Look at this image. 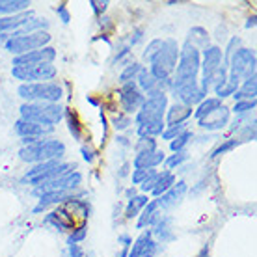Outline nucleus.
<instances>
[{
  "label": "nucleus",
  "mask_w": 257,
  "mask_h": 257,
  "mask_svg": "<svg viewBox=\"0 0 257 257\" xmlns=\"http://www.w3.org/2000/svg\"><path fill=\"white\" fill-rule=\"evenodd\" d=\"M65 155L64 142L60 140H38L30 146H23L19 157L28 164H41V162L58 161Z\"/></svg>",
  "instance_id": "f257e3e1"
},
{
  "label": "nucleus",
  "mask_w": 257,
  "mask_h": 257,
  "mask_svg": "<svg viewBox=\"0 0 257 257\" xmlns=\"http://www.w3.org/2000/svg\"><path fill=\"white\" fill-rule=\"evenodd\" d=\"M255 52L250 49H237L227 62V84L238 90L240 80L255 77Z\"/></svg>",
  "instance_id": "f03ea898"
},
{
  "label": "nucleus",
  "mask_w": 257,
  "mask_h": 257,
  "mask_svg": "<svg viewBox=\"0 0 257 257\" xmlns=\"http://www.w3.org/2000/svg\"><path fill=\"white\" fill-rule=\"evenodd\" d=\"M177 58H179V45H177V41L174 38L162 39L161 51L149 60V64H151L149 73L157 80H168L170 75L175 71Z\"/></svg>",
  "instance_id": "7ed1b4c3"
},
{
  "label": "nucleus",
  "mask_w": 257,
  "mask_h": 257,
  "mask_svg": "<svg viewBox=\"0 0 257 257\" xmlns=\"http://www.w3.org/2000/svg\"><path fill=\"white\" fill-rule=\"evenodd\" d=\"M199 65H201L199 51L194 45H190L188 41H185V45L179 49V62L175 65V77L172 80V86L198 80Z\"/></svg>",
  "instance_id": "20e7f679"
},
{
  "label": "nucleus",
  "mask_w": 257,
  "mask_h": 257,
  "mask_svg": "<svg viewBox=\"0 0 257 257\" xmlns=\"http://www.w3.org/2000/svg\"><path fill=\"white\" fill-rule=\"evenodd\" d=\"M64 110L58 103H25L21 106V119L54 127L64 117Z\"/></svg>",
  "instance_id": "39448f33"
},
{
  "label": "nucleus",
  "mask_w": 257,
  "mask_h": 257,
  "mask_svg": "<svg viewBox=\"0 0 257 257\" xmlns=\"http://www.w3.org/2000/svg\"><path fill=\"white\" fill-rule=\"evenodd\" d=\"M17 93L28 103H58L64 90L56 82H34L21 84Z\"/></svg>",
  "instance_id": "423d86ee"
},
{
  "label": "nucleus",
  "mask_w": 257,
  "mask_h": 257,
  "mask_svg": "<svg viewBox=\"0 0 257 257\" xmlns=\"http://www.w3.org/2000/svg\"><path fill=\"white\" fill-rule=\"evenodd\" d=\"M73 170H75V164H69V162H60V161L41 162V164H36L32 170L26 172L25 181H28L30 185L39 187L43 183H49V181L56 179V177L69 174Z\"/></svg>",
  "instance_id": "0eeeda50"
},
{
  "label": "nucleus",
  "mask_w": 257,
  "mask_h": 257,
  "mask_svg": "<svg viewBox=\"0 0 257 257\" xmlns=\"http://www.w3.org/2000/svg\"><path fill=\"white\" fill-rule=\"evenodd\" d=\"M49 41H51V34L41 30V32H34L28 34V36H19V38L8 39L4 47H6L8 52H12L15 56H21V54H26V52L43 49V47H47Z\"/></svg>",
  "instance_id": "6e6552de"
},
{
  "label": "nucleus",
  "mask_w": 257,
  "mask_h": 257,
  "mask_svg": "<svg viewBox=\"0 0 257 257\" xmlns=\"http://www.w3.org/2000/svg\"><path fill=\"white\" fill-rule=\"evenodd\" d=\"M220 65H222V49L216 45H209L203 49V62L199 65V69L203 71V77H201V84L199 88L203 93H209V90L212 88L214 77L218 73Z\"/></svg>",
  "instance_id": "1a4fd4ad"
},
{
  "label": "nucleus",
  "mask_w": 257,
  "mask_h": 257,
  "mask_svg": "<svg viewBox=\"0 0 257 257\" xmlns=\"http://www.w3.org/2000/svg\"><path fill=\"white\" fill-rule=\"evenodd\" d=\"M12 75L17 80H23L25 84L47 82L56 77V67L52 64H38V65H17L12 69Z\"/></svg>",
  "instance_id": "9d476101"
},
{
  "label": "nucleus",
  "mask_w": 257,
  "mask_h": 257,
  "mask_svg": "<svg viewBox=\"0 0 257 257\" xmlns=\"http://www.w3.org/2000/svg\"><path fill=\"white\" fill-rule=\"evenodd\" d=\"M168 106V97L166 93L157 97H148L140 110L136 112V125L148 121H157V119H164V110Z\"/></svg>",
  "instance_id": "9b49d317"
},
{
  "label": "nucleus",
  "mask_w": 257,
  "mask_h": 257,
  "mask_svg": "<svg viewBox=\"0 0 257 257\" xmlns=\"http://www.w3.org/2000/svg\"><path fill=\"white\" fill-rule=\"evenodd\" d=\"M80 183H82V175L78 174V172H69V174L62 175V177H56V179L49 181V183H43V185L36 187L34 192L38 194V196L52 192H73Z\"/></svg>",
  "instance_id": "f8f14e48"
},
{
  "label": "nucleus",
  "mask_w": 257,
  "mask_h": 257,
  "mask_svg": "<svg viewBox=\"0 0 257 257\" xmlns=\"http://www.w3.org/2000/svg\"><path fill=\"white\" fill-rule=\"evenodd\" d=\"M172 91H174V97L177 99V103L185 104V106H198L203 99H205V93L201 91L198 80H192V82H185L179 84V86H172Z\"/></svg>",
  "instance_id": "ddd939ff"
},
{
  "label": "nucleus",
  "mask_w": 257,
  "mask_h": 257,
  "mask_svg": "<svg viewBox=\"0 0 257 257\" xmlns=\"http://www.w3.org/2000/svg\"><path fill=\"white\" fill-rule=\"evenodd\" d=\"M119 95H121L119 101H121V106H123V114H127V116L128 114H136L140 110L142 104H144V101H146V95L138 90L135 80L123 84L121 90H119Z\"/></svg>",
  "instance_id": "4468645a"
},
{
  "label": "nucleus",
  "mask_w": 257,
  "mask_h": 257,
  "mask_svg": "<svg viewBox=\"0 0 257 257\" xmlns=\"http://www.w3.org/2000/svg\"><path fill=\"white\" fill-rule=\"evenodd\" d=\"M56 58V51L52 47H43L38 51L26 52L21 56L13 58V67L17 65H38V64H52V60Z\"/></svg>",
  "instance_id": "2eb2a0df"
},
{
  "label": "nucleus",
  "mask_w": 257,
  "mask_h": 257,
  "mask_svg": "<svg viewBox=\"0 0 257 257\" xmlns=\"http://www.w3.org/2000/svg\"><path fill=\"white\" fill-rule=\"evenodd\" d=\"M54 127H49V125H39V123L32 121H25V119H19L15 123V133L21 136V138H41L45 135H51Z\"/></svg>",
  "instance_id": "dca6fc26"
},
{
  "label": "nucleus",
  "mask_w": 257,
  "mask_h": 257,
  "mask_svg": "<svg viewBox=\"0 0 257 257\" xmlns=\"http://www.w3.org/2000/svg\"><path fill=\"white\" fill-rule=\"evenodd\" d=\"M187 183L185 181H179V183H175L174 187L170 188L166 194H162L159 199H155L157 201V205H159V209H170V207L177 205L181 199H183V196L187 194Z\"/></svg>",
  "instance_id": "f3484780"
},
{
  "label": "nucleus",
  "mask_w": 257,
  "mask_h": 257,
  "mask_svg": "<svg viewBox=\"0 0 257 257\" xmlns=\"http://www.w3.org/2000/svg\"><path fill=\"white\" fill-rule=\"evenodd\" d=\"M227 121H229V108L227 106H220L212 114L205 116L203 119H199V127L207 128V131H218V128H224L227 125Z\"/></svg>",
  "instance_id": "a211bd4d"
},
{
  "label": "nucleus",
  "mask_w": 257,
  "mask_h": 257,
  "mask_svg": "<svg viewBox=\"0 0 257 257\" xmlns=\"http://www.w3.org/2000/svg\"><path fill=\"white\" fill-rule=\"evenodd\" d=\"M155 242L151 231H144L140 237L136 238V242L133 244V248L128 250L127 257H153L155 251Z\"/></svg>",
  "instance_id": "6ab92c4d"
},
{
  "label": "nucleus",
  "mask_w": 257,
  "mask_h": 257,
  "mask_svg": "<svg viewBox=\"0 0 257 257\" xmlns=\"http://www.w3.org/2000/svg\"><path fill=\"white\" fill-rule=\"evenodd\" d=\"M164 159H166L164 153L159 151V149H155V151H148V153L136 155L133 166H135L136 170H155L161 162H164Z\"/></svg>",
  "instance_id": "aec40b11"
},
{
  "label": "nucleus",
  "mask_w": 257,
  "mask_h": 257,
  "mask_svg": "<svg viewBox=\"0 0 257 257\" xmlns=\"http://www.w3.org/2000/svg\"><path fill=\"white\" fill-rule=\"evenodd\" d=\"M34 17V12H23V13H17V15H8V17H0V32H6V30H19L21 26L28 23V21Z\"/></svg>",
  "instance_id": "412c9836"
},
{
  "label": "nucleus",
  "mask_w": 257,
  "mask_h": 257,
  "mask_svg": "<svg viewBox=\"0 0 257 257\" xmlns=\"http://www.w3.org/2000/svg\"><path fill=\"white\" fill-rule=\"evenodd\" d=\"M45 222L52 224L54 227H58V229H73V225H75L73 216H71L69 212H67V209H64V207H60L56 211L49 212Z\"/></svg>",
  "instance_id": "4be33fe9"
},
{
  "label": "nucleus",
  "mask_w": 257,
  "mask_h": 257,
  "mask_svg": "<svg viewBox=\"0 0 257 257\" xmlns=\"http://www.w3.org/2000/svg\"><path fill=\"white\" fill-rule=\"evenodd\" d=\"M190 116H192V108H190V106H185V104H181V103L172 104V106L168 108V114H166L168 127L177 125V123H187V119ZM166 123H164V125H166Z\"/></svg>",
  "instance_id": "5701e85b"
},
{
  "label": "nucleus",
  "mask_w": 257,
  "mask_h": 257,
  "mask_svg": "<svg viewBox=\"0 0 257 257\" xmlns=\"http://www.w3.org/2000/svg\"><path fill=\"white\" fill-rule=\"evenodd\" d=\"M162 214L159 212V205H157V201H149L148 205L144 207L140 211V214H138V229H142V227H146V225H153L159 222V218H161Z\"/></svg>",
  "instance_id": "b1692460"
},
{
  "label": "nucleus",
  "mask_w": 257,
  "mask_h": 257,
  "mask_svg": "<svg viewBox=\"0 0 257 257\" xmlns=\"http://www.w3.org/2000/svg\"><path fill=\"white\" fill-rule=\"evenodd\" d=\"M220 106H224V104H222V99H218V97H207V99H203V101L198 104V108L194 110V117L199 121V119H203L205 116L212 114L214 110H218Z\"/></svg>",
  "instance_id": "393cba45"
},
{
  "label": "nucleus",
  "mask_w": 257,
  "mask_h": 257,
  "mask_svg": "<svg viewBox=\"0 0 257 257\" xmlns=\"http://www.w3.org/2000/svg\"><path fill=\"white\" fill-rule=\"evenodd\" d=\"M255 95H257V80L255 77L248 78V80H244V84L238 88L235 93H233V97L238 101H255Z\"/></svg>",
  "instance_id": "a878e982"
},
{
  "label": "nucleus",
  "mask_w": 257,
  "mask_h": 257,
  "mask_svg": "<svg viewBox=\"0 0 257 257\" xmlns=\"http://www.w3.org/2000/svg\"><path fill=\"white\" fill-rule=\"evenodd\" d=\"M149 203V198L148 194H136L135 198L128 199L127 203V209H125V218H136L138 214H140V211L144 209V207Z\"/></svg>",
  "instance_id": "bb28decb"
},
{
  "label": "nucleus",
  "mask_w": 257,
  "mask_h": 257,
  "mask_svg": "<svg viewBox=\"0 0 257 257\" xmlns=\"http://www.w3.org/2000/svg\"><path fill=\"white\" fill-rule=\"evenodd\" d=\"M164 119H157V121H148L138 125V136L140 138H155L164 133Z\"/></svg>",
  "instance_id": "cd10ccee"
},
{
  "label": "nucleus",
  "mask_w": 257,
  "mask_h": 257,
  "mask_svg": "<svg viewBox=\"0 0 257 257\" xmlns=\"http://www.w3.org/2000/svg\"><path fill=\"white\" fill-rule=\"evenodd\" d=\"M30 2L28 0H0V13L4 15H17L28 10Z\"/></svg>",
  "instance_id": "c85d7f7f"
},
{
  "label": "nucleus",
  "mask_w": 257,
  "mask_h": 257,
  "mask_svg": "<svg viewBox=\"0 0 257 257\" xmlns=\"http://www.w3.org/2000/svg\"><path fill=\"white\" fill-rule=\"evenodd\" d=\"M175 185V177L172 172H162V174H159V179H157V185H155L153 188V196H157V198H161L162 194H166L170 188Z\"/></svg>",
  "instance_id": "c756f323"
},
{
  "label": "nucleus",
  "mask_w": 257,
  "mask_h": 257,
  "mask_svg": "<svg viewBox=\"0 0 257 257\" xmlns=\"http://www.w3.org/2000/svg\"><path fill=\"white\" fill-rule=\"evenodd\" d=\"M170 222H172L170 218H166V216H161V218H159V222L155 224V229L151 231V235H157V237L161 238L162 242H168V240H172V238H174V233H172Z\"/></svg>",
  "instance_id": "7c9ffc66"
},
{
  "label": "nucleus",
  "mask_w": 257,
  "mask_h": 257,
  "mask_svg": "<svg viewBox=\"0 0 257 257\" xmlns=\"http://www.w3.org/2000/svg\"><path fill=\"white\" fill-rule=\"evenodd\" d=\"M190 45H194L196 49L198 47H209V34H207L205 28H201V26H194L192 30L188 32V39H187Z\"/></svg>",
  "instance_id": "2f4dec72"
},
{
  "label": "nucleus",
  "mask_w": 257,
  "mask_h": 257,
  "mask_svg": "<svg viewBox=\"0 0 257 257\" xmlns=\"http://www.w3.org/2000/svg\"><path fill=\"white\" fill-rule=\"evenodd\" d=\"M64 116H65V119H67V127H69V133L73 135V138H75V140H80V136H82V125L78 123V116L69 108L64 110Z\"/></svg>",
  "instance_id": "473e14b6"
},
{
  "label": "nucleus",
  "mask_w": 257,
  "mask_h": 257,
  "mask_svg": "<svg viewBox=\"0 0 257 257\" xmlns=\"http://www.w3.org/2000/svg\"><path fill=\"white\" fill-rule=\"evenodd\" d=\"M190 140H192V133H190V131H185V133H181L177 138H174V140L170 142V149H172L174 153L185 151V148H187V144Z\"/></svg>",
  "instance_id": "72a5a7b5"
},
{
  "label": "nucleus",
  "mask_w": 257,
  "mask_h": 257,
  "mask_svg": "<svg viewBox=\"0 0 257 257\" xmlns=\"http://www.w3.org/2000/svg\"><path fill=\"white\" fill-rule=\"evenodd\" d=\"M142 65L140 64H131L125 67V71H123L121 75H119V82L127 84V82H133L136 77H138V73H140Z\"/></svg>",
  "instance_id": "f704fd0d"
},
{
  "label": "nucleus",
  "mask_w": 257,
  "mask_h": 257,
  "mask_svg": "<svg viewBox=\"0 0 257 257\" xmlns=\"http://www.w3.org/2000/svg\"><path fill=\"white\" fill-rule=\"evenodd\" d=\"M159 174H161V172H157V170H151V172H149V175L142 181V185H140L142 192H144V194L153 192L155 185H157V179H159Z\"/></svg>",
  "instance_id": "c9c22d12"
},
{
  "label": "nucleus",
  "mask_w": 257,
  "mask_h": 257,
  "mask_svg": "<svg viewBox=\"0 0 257 257\" xmlns=\"http://www.w3.org/2000/svg\"><path fill=\"white\" fill-rule=\"evenodd\" d=\"M136 153H148V151H155L157 149V142H155V138H140V140L136 142Z\"/></svg>",
  "instance_id": "e433bc0d"
},
{
  "label": "nucleus",
  "mask_w": 257,
  "mask_h": 257,
  "mask_svg": "<svg viewBox=\"0 0 257 257\" xmlns=\"http://www.w3.org/2000/svg\"><path fill=\"white\" fill-rule=\"evenodd\" d=\"M187 125H188V123H177V125H172V127L166 128V131L162 133V138L172 142L174 138H177L181 133H185V131H187Z\"/></svg>",
  "instance_id": "4c0bfd02"
},
{
  "label": "nucleus",
  "mask_w": 257,
  "mask_h": 257,
  "mask_svg": "<svg viewBox=\"0 0 257 257\" xmlns=\"http://www.w3.org/2000/svg\"><path fill=\"white\" fill-rule=\"evenodd\" d=\"M86 233H88V227H86V224H82L80 227H77V229H73V233H71L69 238H67V246H69V244H78L80 240H84V238H86Z\"/></svg>",
  "instance_id": "58836bf2"
},
{
  "label": "nucleus",
  "mask_w": 257,
  "mask_h": 257,
  "mask_svg": "<svg viewBox=\"0 0 257 257\" xmlns=\"http://www.w3.org/2000/svg\"><path fill=\"white\" fill-rule=\"evenodd\" d=\"M188 159V153L187 151H179V153H174L170 159H164V162H166L168 168H175V166H181L183 162Z\"/></svg>",
  "instance_id": "ea45409f"
},
{
  "label": "nucleus",
  "mask_w": 257,
  "mask_h": 257,
  "mask_svg": "<svg viewBox=\"0 0 257 257\" xmlns=\"http://www.w3.org/2000/svg\"><path fill=\"white\" fill-rule=\"evenodd\" d=\"M253 108H255V101H238V103H235V106H233V112L244 116L246 112H250V110H253Z\"/></svg>",
  "instance_id": "a19ab883"
},
{
  "label": "nucleus",
  "mask_w": 257,
  "mask_h": 257,
  "mask_svg": "<svg viewBox=\"0 0 257 257\" xmlns=\"http://www.w3.org/2000/svg\"><path fill=\"white\" fill-rule=\"evenodd\" d=\"M161 47H162V39H153V41H151V43L148 45L146 52H144V58H146L149 62V60L153 58L157 52L161 51Z\"/></svg>",
  "instance_id": "79ce46f5"
},
{
  "label": "nucleus",
  "mask_w": 257,
  "mask_h": 257,
  "mask_svg": "<svg viewBox=\"0 0 257 257\" xmlns=\"http://www.w3.org/2000/svg\"><path fill=\"white\" fill-rule=\"evenodd\" d=\"M238 144H240V142H238V138H233V140H227V142H224V144H222V146H220V148H216L214 149V151H212V159H214V157H218V155H224L225 151H229V149H233L235 148V146H238Z\"/></svg>",
  "instance_id": "37998d69"
},
{
  "label": "nucleus",
  "mask_w": 257,
  "mask_h": 257,
  "mask_svg": "<svg viewBox=\"0 0 257 257\" xmlns=\"http://www.w3.org/2000/svg\"><path fill=\"white\" fill-rule=\"evenodd\" d=\"M112 123H114V127L117 128V131H125V128L131 125V117L127 116V114H123V112H119L114 119H112Z\"/></svg>",
  "instance_id": "c03bdc74"
},
{
  "label": "nucleus",
  "mask_w": 257,
  "mask_h": 257,
  "mask_svg": "<svg viewBox=\"0 0 257 257\" xmlns=\"http://www.w3.org/2000/svg\"><path fill=\"white\" fill-rule=\"evenodd\" d=\"M149 172L151 170H135V174H133V185H142V181L148 177Z\"/></svg>",
  "instance_id": "a18cd8bd"
},
{
  "label": "nucleus",
  "mask_w": 257,
  "mask_h": 257,
  "mask_svg": "<svg viewBox=\"0 0 257 257\" xmlns=\"http://www.w3.org/2000/svg\"><path fill=\"white\" fill-rule=\"evenodd\" d=\"M90 4H91V8H93V12H95L97 15L104 13L106 12V8H108V2H95V0H91Z\"/></svg>",
  "instance_id": "49530a36"
},
{
  "label": "nucleus",
  "mask_w": 257,
  "mask_h": 257,
  "mask_svg": "<svg viewBox=\"0 0 257 257\" xmlns=\"http://www.w3.org/2000/svg\"><path fill=\"white\" fill-rule=\"evenodd\" d=\"M69 257H86L78 244H69Z\"/></svg>",
  "instance_id": "de8ad7c7"
},
{
  "label": "nucleus",
  "mask_w": 257,
  "mask_h": 257,
  "mask_svg": "<svg viewBox=\"0 0 257 257\" xmlns=\"http://www.w3.org/2000/svg\"><path fill=\"white\" fill-rule=\"evenodd\" d=\"M56 13H58L60 17H62V21H64V23H69V13H67V8H65L64 4H62V6H58Z\"/></svg>",
  "instance_id": "09e8293b"
},
{
  "label": "nucleus",
  "mask_w": 257,
  "mask_h": 257,
  "mask_svg": "<svg viewBox=\"0 0 257 257\" xmlns=\"http://www.w3.org/2000/svg\"><path fill=\"white\" fill-rule=\"evenodd\" d=\"M80 151H82L84 161H86V162H93V159H95V157H93V151H90L88 148H82Z\"/></svg>",
  "instance_id": "8fccbe9b"
},
{
  "label": "nucleus",
  "mask_w": 257,
  "mask_h": 257,
  "mask_svg": "<svg viewBox=\"0 0 257 257\" xmlns=\"http://www.w3.org/2000/svg\"><path fill=\"white\" fill-rule=\"evenodd\" d=\"M119 242H121L123 248H128V246L133 244V240H131L128 235H119Z\"/></svg>",
  "instance_id": "3c124183"
},
{
  "label": "nucleus",
  "mask_w": 257,
  "mask_h": 257,
  "mask_svg": "<svg viewBox=\"0 0 257 257\" xmlns=\"http://www.w3.org/2000/svg\"><path fill=\"white\" fill-rule=\"evenodd\" d=\"M8 39H10V32H0V45H4Z\"/></svg>",
  "instance_id": "603ef678"
},
{
  "label": "nucleus",
  "mask_w": 257,
  "mask_h": 257,
  "mask_svg": "<svg viewBox=\"0 0 257 257\" xmlns=\"http://www.w3.org/2000/svg\"><path fill=\"white\" fill-rule=\"evenodd\" d=\"M140 38H142V30H136L135 39H131V45H135V43H138V41H140Z\"/></svg>",
  "instance_id": "864d4df0"
},
{
  "label": "nucleus",
  "mask_w": 257,
  "mask_h": 257,
  "mask_svg": "<svg viewBox=\"0 0 257 257\" xmlns=\"http://www.w3.org/2000/svg\"><path fill=\"white\" fill-rule=\"evenodd\" d=\"M253 26H255V17L248 19V23H246V28H253Z\"/></svg>",
  "instance_id": "5fc2aeb1"
},
{
  "label": "nucleus",
  "mask_w": 257,
  "mask_h": 257,
  "mask_svg": "<svg viewBox=\"0 0 257 257\" xmlns=\"http://www.w3.org/2000/svg\"><path fill=\"white\" fill-rule=\"evenodd\" d=\"M125 194H127V198L131 199V198H135V196H136V190H135V188H128Z\"/></svg>",
  "instance_id": "6e6d98bb"
},
{
  "label": "nucleus",
  "mask_w": 257,
  "mask_h": 257,
  "mask_svg": "<svg viewBox=\"0 0 257 257\" xmlns=\"http://www.w3.org/2000/svg\"><path fill=\"white\" fill-rule=\"evenodd\" d=\"M117 142H119V144H123V146H128L127 138H123V136H117Z\"/></svg>",
  "instance_id": "4d7b16f0"
},
{
  "label": "nucleus",
  "mask_w": 257,
  "mask_h": 257,
  "mask_svg": "<svg viewBox=\"0 0 257 257\" xmlns=\"http://www.w3.org/2000/svg\"><path fill=\"white\" fill-rule=\"evenodd\" d=\"M88 101H90L93 106H97V104H99V101H97V99H93V97H88Z\"/></svg>",
  "instance_id": "13d9d810"
}]
</instances>
